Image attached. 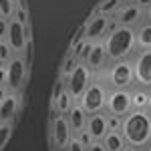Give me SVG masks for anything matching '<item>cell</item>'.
<instances>
[{
  "instance_id": "6da1fadb",
  "label": "cell",
  "mask_w": 151,
  "mask_h": 151,
  "mask_svg": "<svg viewBox=\"0 0 151 151\" xmlns=\"http://www.w3.org/2000/svg\"><path fill=\"white\" fill-rule=\"evenodd\" d=\"M121 135L127 145L135 149H145L151 143V113L147 109L131 111L127 117H123Z\"/></svg>"
},
{
  "instance_id": "7a4b0ae2",
  "label": "cell",
  "mask_w": 151,
  "mask_h": 151,
  "mask_svg": "<svg viewBox=\"0 0 151 151\" xmlns=\"http://www.w3.org/2000/svg\"><path fill=\"white\" fill-rule=\"evenodd\" d=\"M103 47H105L109 63L131 58L137 52L135 28H131V26H115V28H111V32L103 38Z\"/></svg>"
},
{
  "instance_id": "3957f363",
  "label": "cell",
  "mask_w": 151,
  "mask_h": 151,
  "mask_svg": "<svg viewBox=\"0 0 151 151\" xmlns=\"http://www.w3.org/2000/svg\"><path fill=\"white\" fill-rule=\"evenodd\" d=\"M97 79L107 85V89H119V91H131L135 87V77H133V63L131 58L125 60H117L109 63L107 69L99 75H95Z\"/></svg>"
},
{
  "instance_id": "277c9868",
  "label": "cell",
  "mask_w": 151,
  "mask_h": 151,
  "mask_svg": "<svg viewBox=\"0 0 151 151\" xmlns=\"http://www.w3.org/2000/svg\"><path fill=\"white\" fill-rule=\"evenodd\" d=\"M107 85L101 79L95 77L91 85L87 87V91L83 93V97L79 99V105L83 107V111L87 115H93V113H101L105 111V103H107Z\"/></svg>"
},
{
  "instance_id": "5b68a950",
  "label": "cell",
  "mask_w": 151,
  "mask_h": 151,
  "mask_svg": "<svg viewBox=\"0 0 151 151\" xmlns=\"http://www.w3.org/2000/svg\"><path fill=\"white\" fill-rule=\"evenodd\" d=\"M93 79H95V75L87 69V65L85 63H77L75 70L65 79V83H67V95L75 103H79V99L83 97V93L87 91V87L91 85Z\"/></svg>"
},
{
  "instance_id": "8992f818",
  "label": "cell",
  "mask_w": 151,
  "mask_h": 151,
  "mask_svg": "<svg viewBox=\"0 0 151 151\" xmlns=\"http://www.w3.org/2000/svg\"><path fill=\"white\" fill-rule=\"evenodd\" d=\"M4 70H6V83H4V87H6V91L8 93H16L20 95V89L24 87V83H26V75H28V65H26V60L22 57H14L4 65Z\"/></svg>"
},
{
  "instance_id": "52a82bcc",
  "label": "cell",
  "mask_w": 151,
  "mask_h": 151,
  "mask_svg": "<svg viewBox=\"0 0 151 151\" xmlns=\"http://www.w3.org/2000/svg\"><path fill=\"white\" fill-rule=\"evenodd\" d=\"M115 26L117 24L113 22L111 16H103V14H97V12H95L93 16L89 18L87 26L83 28V38H85L87 42H103V38L109 35L111 28H115Z\"/></svg>"
},
{
  "instance_id": "ba28073f",
  "label": "cell",
  "mask_w": 151,
  "mask_h": 151,
  "mask_svg": "<svg viewBox=\"0 0 151 151\" xmlns=\"http://www.w3.org/2000/svg\"><path fill=\"white\" fill-rule=\"evenodd\" d=\"M133 77H135V87L149 91L151 89V50H137L133 57Z\"/></svg>"
},
{
  "instance_id": "9c48e42d",
  "label": "cell",
  "mask_w": 151,
  "mask_h": 151,
  "mask_svg": "<svg viewBox=\"0 0 151 151\" xmlns=\"http://www.w3.org/2000/svg\"><path fill=\"white\" fill-rule=\"evenodd\" d=\"M133 109H131V99H129V91H119V89H109L107 91V103H105V113L113 117H127Z\"/></svg>"
},
{
  "instance_id": "30bf717a",
  "label": "cell",
  "mask_w": 151,
  "mask_h": 151,
  "mask_svg": "<svg viewBox=\"0 0 151 151\" xmlns=\"http://www.w3.org/2000/svg\"><path fill=\"white\" fill-rule=\"evenodd\" d=\"M73 139V131H70L67 117L65 115H55L50 121V143L52 151H65L67 145Z\"/></svg>"
},
{
  "instance_id": "8fae6325",
  "label": "cell",
  "mask_w": 151,
  "mask_h": 151,
  "mask_svg": "<svg viewBox=\"0 0 151 151\" xmlns=\"http://www.w3.org/2000/svg\"><path fill=\"white\" fill-rule=\"evenodd\" d=\"M28 40H30L28 28L10 18V20H8V32H6V45L10 47L12 55L22 57L24 50H26V42H28Z\"/></svg>"
},
{
  "instance_id": "7c38bea8",
  "label": "cell",
  "mask_w": 151,
  "mask_h": 151,
  "mask_svg": "<svg viewBox=\"0 0 151 151\" xmlns=\"http://www.w3.org/2000/svg\"><path fill=\"white\" fill-rule=\"evenodd\" d=\"M111 18H113V22H115L117 26H131V28H137V26L145 20V10H141L137 4H123Z\"/></svg>"
},
{
  "instance_id": "4fadbf2b",
  "label": "cell",
  "mask_w": 151,
  "mask_h": 151,
  "mask_svg": "<svg viewBox=\"0 0 151 151\" xmlns=\"http://www.w3.org/2000/svg\"><path fill=\"white\" fill-rule=\"evenodd\" d=\"M83 63L87 65V69L91 70L93 75L103 73V70L107 69V65H109L103 42H93V45H91V50H89V55L85 57V60H83Z\"/></svg>"
},
{
  "instance_id": "5bb4252c",
  "label": "cell",
  "mask_w": 151,
  "mask_h": 151,
  "mask_svg": "<svg viewBox=\"0 0 151 151\" xmlns=\"http://www.w3.org/2000/svg\"><path fill=\"white\" fill-rule=\"evenodd\" d=\"M20 111V95L8 93L4 97V101L0 103V123H8L14 125V119Z\"/></svg>"
},
{
  "instance_id": "9a60e30c",
  "label": "cell",
  "mask_w": 151,
  "mask_h": 151,
  "mask_svg": "<svg viewBox=\"0 0 151 151\" xmlns=\"http://www.w3.org/2000/svg\"><path fill=\"white\" fill-rule=\"evenodd\" d=\"M87 131H89V135L93 137V141H101L107 135V113L101 111V113H93V115H89L87 119Z\"/></svg>"
},
{
  "instance_id": "2e32d148",
  "label": "cell",
  "mask_w": 151,
  "mask_h": 151,
  "mask_svg": "<svg viewBox=\"0 0 151 151\" xmlns=\"http://www.w3.org/2000/svg\"><path fill=\"white\" fill-rule=\"evenodd\" d=\"M65 117H67V123H69L73 135H77V133H81V131L87 129V119H89V115L83 111V107L79 103H73V107L69 109V113Z\"/></svg>"
},
{
  "instance_id": "e0dca14e",
  "label": "cell",
  "mask_w": 151,
  "mask_h": 151,
  "mask_svg": "<svg viewBox=\"0 0 151 151\" xmlns=\"http://www.w3.org/2000/svg\"><path fill=\"white\" fill-rule=\"evenodd\" d=\"M135 45L137 50H151V22H143L135 28Z\"/></svg>"
},
{
  "instance_id": "ac0fdd59",
  "label": "cell",
  "mask_w": 151,
  "mask_h": 151,
  "mask_svg": "<svg viewBox=\"0 0 151 151\" xmlns=\"http://www.w3.org/2000/svg\"><path fill=\"white\" fill-rule=\"evenodd\" d=\"M101 143H103V147L107 151H123V147L127 145L123 135H121V131H107V135L101 139Z\"/></svg>"
},
{
  "instance_id": "d6986e66",
  "label": "cell",
  "mask_w": 151,
  "mask_h": 151,
  "mask_svg": "<svg viewBox=\"0 0 151 151\" xmlns=\"http://www.w3.org/2000/svg\"><path fill=\"white\" fill-rule=\"evenodd\" d=\"M129 99H131V109H133V111L147 109V99H149V95H147L145 89L133 87V89L129 91Z\"/></svg>"
},
{
  "instance_id": "ffe728a7",
  "label": "cell",
  "mask_w": 151,
  "mask_h": 151,
  "mask_svg": "<svg viewBox=\"0 0 151 151\" xmlns=\"http://www.w3.org/2000/svg\"><path fill=\"white\" fill-rule=\"evenodd\" d=\"M123 6V0H103L97 8V14H103V16H113L119 8Z\"/></svg>"
},
{
  "instance_id": "44dd1931",
  "label": "cell",
  "mask_w": 151,
  "mask_h": 151,
  "mask_svg": "<svg viewBox=\"0 0 151 151\" xmlns=\"http://www.w3.org/2000/svg\"><path fill=\"white\" fill-rule=\"evenodd\" d=\"M65 93H67V83H65L63 77H57V81L52 85V91H50V107H55L57 101L60 99V95H65Z\"/></svg>"
},
{
  "instance_id": "7402d4cb",
  "label": "cell",
  "mask_w": 151,
  "mask_h": 151,
  "mask_svg": "<svg viewBox=\"0 0 151 151\" xmlns=\"http://www.w3.org/2000/svg\"><path fill=\"white\" fill-rule=\"evenodd\" d=\"M77 63H79V60L75 58V55H73V52H69V55H67V58L63 60V65H60V69H58V77H63V79H67V77H69L70 73L75 70V67H77Z\"/></svg>"
},
{
  "instance_id": "603a6c76",
  "label": "cell",
  "mask_w": 151,
  "mask_h": 151,
  "mask_svg": "<svg viewBox=\"0 0 151 151\" xmlns=\"http://www.w3.org/2000/svg\"><path fill=\"white\" fill-rule=\"evenodd\" d=\"M14 125H8V123H0V151L4 149L12 139V133H14Z\"/></svg>"
},
{
  "instance_id": "cb8c5ba5",
  "label": "cell",
  "mask_w": 151,
  "mask_h": 151,
  "mask_svg": "<svg viewBox=\"0 0 151 151\" xmlns=\"http://www.w3.org/2000/svg\"><path fill=\"white\" fill-rule=\"evenodd\" d=\"M12 20H16L18 24H22V26L28 28V22H30V18H28V8L16 6V8H14V14H12Z\"/></svg>"
},
{
  "instance_id": "d4e9b609",
  "label": "cell",
  "mask_w": 151,
  "mask_h": 151,
  "mask_svg": "<svg viewBox=\"0 0 151 151\" xmlns=\"http://www.w3.org/2000/svg\"><path fill=\"white\" fill-rule=\"evenodd\" d=\"M14 4H12L10 0H0V16L2 18H6V20H10L12 14H14Z\"/></svg>"
},
{
  "instance_id": "484cf974",
  "label": "cell",
  "mask_w": 151,
  "mask_h": 151,
  "mask_svg": "<svg viewBox=\"0 0 151 151\" xmlns=\"http://www.w3.org/2000/svg\"><path fill=\"white\" fill-rule=\"evenodd\" d=\"M12 57H14V55H12L10 47L6 45V40H0V60H2V65H6Z\"/></svg>"
},
{
  "instance_id": "4316f807",
  "label": "cell",
  "mask_w": 151,
  "mask_h": 151,
  "mask_svg": "<svg viewBox=\"0 0 151 151\" xmlns=\"http://www.w3.org/2000/svg\"><path fill=\"white\" fill-rule=\"evenodd\" d=\"M121 123H123V119L107 115V129H109V131H121Z\"/></svg>"
},
{
  "instance_id": "83f0119b",
  "label": "cell",
  "mask_w": 151,
  "mask_h": 151,
  "mask_svg": "<svg viewBox=\"0 0 151 151\" xmlns=\"http://www.w3.org/2000/svg\"><path fill=\"white\" fill-rule=\"evenodd\" d=\"M65 151H87V147H85L81 141L77 139L75 135H73V139H70V143L67 145V149H65Z\"/></svg>"
},
{
  "instance_id": "f1b7e54d",
  "label": "cell",
  "mask_w": 151,
  "mask_h": 151,
  "mask_svg": "<svg viewBox=\"0 0 151 151\" xmlns=\"http://www.w3.org/2000/svg\"><path fill=\"white\" fill-rule=\"evenodd\" d=\"M75 137H77V139L81 141V143H83V145H85V147H89V145L93 143V137L89 135V131H87V129H85V131H81V133H77Z\"/></svg>"
},
{
  "instance_id": "f546056e",
  "label": "cell",
  "mask_w": 151,
  "mask_h": 151,
  "mask_svg": "<svg viewBox=\"0 0 151 151\" xmlns=\"http://www.w3.org/2000/svg\"><path fill=\"white\" fill-rule=\"evenodd\" d=\"M6 32H8V20L0 16V40H6Z\"/></svg>"
},
{
  "instance_id": "4dcf8cb0",
  "label": "cell",
  "mask_w": 151,
  "mask_h": 151,
  "mask_svg": "<svg viewBox=\"0 0 151 151\" xmlns=\"http://www.w3.org/2000/svg\"><path fill=\"white\" fill-rule=\"evenodd\" d=\"M87 151H107V149L103 147V143H101V141H93V143L87 147Z\"/></svg>"
},
{
  "instance_id": "1f68e13d",
  "label": "cell",
  "mask_w": 151,
  "mask_h": 151,
  "mask_svg": "<svg viewBox=\"0 0 151 151\" xmlns=\"http://www.w3.org/2000/svg\"><path fill=\"white\" fill-rule=\"evenodd\" d=\"M133 4H137V6H139L141 10H147V8L151 6V0H135Z\"/></svg>"
},
{
  "instance_id": "d6a6232c",
  "label": "cell",
  "mask_w": 151,
  "mask_h": 151,
  "mask_svg": "<svg viewBox=\"0 0 151 151\" xmlns=\"http://www.w3.org/2000/svg\"><path fill=\"white\" fill-rule=\"evenodd\" d=\"M8 95V91H6V87H0V103L4 101V97Z\"/></svg>"
},
{
  "instance_id": "836d02e7",
  "label": "cell",
  "mask_w": 151,
  "mask_h": 151,
  "mask_svg": "<svg viewBox=\"0 0 151 151\" xmlns=\"http://www.w3.org/2000/svg\"><path fill=\"white\" fill-rule=\"evenodd\" d=\"M145 20H147V22H151V6L145 10Z\"/></svg>"
},
{
  "instance_id": "e575fe53",
  "label": "cell",
  "mask_w": 151,
  "mask_h": 151,
  "mask_svg": "<svg viewBox=\"0 0 151 151\" xmlns=\"http://www.w3.org/2000/svg\"><path fill=\"white\" fill-rule=\"evenodd\" d=\"M147 95H149V99H147V111L151 113V89L147 91Z\"/></svg>"
},
{
  "instance_id": "d590c367",
  "label": "cell",
  "mask_w": 151,
  "mask_h": 151,
  "mask_svg": "<svg viewBox=\"0 0 151 151\" xmlns=\"http://www.w3.org/2000/svg\"><path fill=\"white\" fill-rule=\"evenodd\" d=\"M123 151H139V149H135V147H131V145H125V147H123Z\"/></svg>"
},
{
  "instance_id": "8d00e7d4",
  "label": "cell",
  "mask_w": 151,
  "mask_h": 151,
  "mask_svg": "<svg viewBox=\"0 0 151 151\" xmlns=\"http://www.w3.org/2000/svg\"><path fill=\"white\" fill-rule=\"evenodd\" d=\"M12 4H14V6H16V4H18V2H20V0H10Z\"/></svg>"
},
{
  "instance_id": "74e56055",
  "label": "cell",
  "mask_w": 151,
  "mask_h": 151,
  "mask_svg": "<svg viewBox=\"0 0 151 151\" xmlns=\"http://www.w3.org/2000/svg\"><path fill=\"white\" fill-rule=\"evenodd\" d=\"M145 151H151V143H149V145H147V147H145Z\"/></svg>"
},
{
  "instance_id": "f35d334b",
  "label": "cell",
  "mask_w": 151,
  "mask_h": 151,
  "mask_svg": "<svg viewBox=\"0 0 151 151\" xmlns=\"http://www.w3.org/2000/svg\"><path fill=\"white\" fill-rule=\"evenodd\" d=\"M2 67H4V65H2V60H0V69H2Z\"/></svg>"
},
{
  "instance_id": "ab89813d",
  "label": "cell",
  "mask_w": 151,
  "mask_h": 151,
  "mask_svg": "<svg viewBox=\"0 0 151 151\" xmlns=\"http://www.w3.org/2000/svg\"><path fill=\"white\" fill-rule=\"evenodd\" d=\"M139 151H145V149H139Z\"/></svg>"
}]
</instances>
